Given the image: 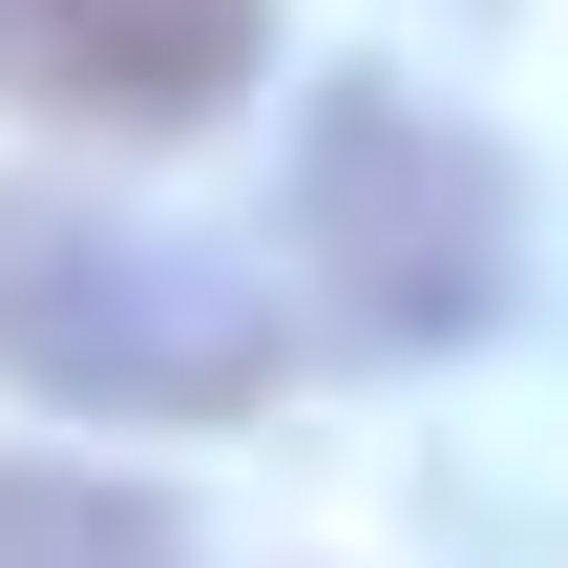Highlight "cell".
Listing matches in <instances>:
<instances>
[{"mask_svg": "<svg viewBox=\"0 0 568 568\" xmlns=\"http://www.w3.org/2000/svg\"><path fill=\"white\" fill-rule=\"evenodd\" d=\"M0 568H190V506L126 464H0Z\"/></svg>", "mask_w": 568, "mask_h": 568, "instance_id": "cell-4", "label": "cell"}, {"mask_svg": "<svg viewBox=\"0 0 568 568\" xmlns=\"http://www.w3.org/2000/svg\"><path fill=\"white\" fill-rule=\"evenodd\" d=\"M253 63H274V0H0V105L126 126V148L253 105Z\"/></svg>", "mask_w": 568, "mask_h": 568, "instance_id": "cell-3", "label": "cell"}, {"mask_svg": "<svg viewBox=\"0 0 568 568\" xmlns=\"http://www.w3.org/2000/svg\"><path fill=\"white\" fill-rule=\"evenodd\" d=\"M0 379L63 422H232L274 400V274L126 232L84 190H0Z\"/></svg>", "mask_w": 568, "mask_h": 568, "instance_id": "cell-2", "label": "cell"}, {"mask_svg": "<svg viewBox=\"0 0 568 568\" xmlns=\"http://www.w3.org/2000/svg\"><path fill=\"white\" fill-rule=\"evenodd\" d=\"M274 253H295V295H316L337 337H379V358H464V337H506V295H527V190H506V148H485L464 105L337 63V84L295 105Z\"/></svg>", "mask_w": 568, "mask_h": 568, "instance_id": "cell-1", "label": "cell"}]
</instances>
